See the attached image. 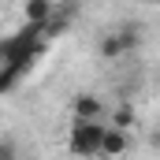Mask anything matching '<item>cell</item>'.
<instances>
[{
    "label": "cell",
    "instance_id": "1",
    "mask_svg": "<svg viewBox=\"0 0 160 160\" xmlns=\"http://www.w3.org/2000/svg\"><path fill=\"white\" fill-rule=\"evenodd\" d=\"M101 138H104V123L101 119H71L67 149L75 157H101Z\"/></svg>",
    "mask_w": 160,
    "mask_h": 160
},
{
    "label": "cell",
    "instance_id": "2",
    "mask_svg": "<svg viewBox=\"0 0 160 160\" xmlns=\"http://www.w3.org/2000/svg\"><path fill=\"white\" fill-rule=\"evenodd\" d=\"M138 45V30H116L101 38V60H119L123 52H130Z\"/></svg>",
    "mask_w": 160,
    "mask_h": 160
},
{
    "label": "cell",
    "instance_id": "3",
    "mask_svg": "<svg viewBox=\"0 0 160 160\" xmlns=\"http://www.w3.org/2000/svg\"><path fill=\"white\" fill-rule=\"evenodd\" d=\"M127 149H130V134H127V130H116V127H104V138H101V157H104V160H119Z\"/></svg>",
    "mask_w": 160,
    "mask_h": 160
},
{
    "label": "cell",
    "instance_id": "4",
    "mask_svg": "<svg viewBox=\"0 0 160 160\" xmlns=\"http://www.w3.org/2000/svg\"><path fill=\"white\" fill-rule=\"evenodd\" d=\"M71 116H75V119H101V116H104V101H101L97 93H78V97L71 101Z\"/></svg>",
    "mask_w": 160,
    "mask_h": 160
},
{
    "label": "cell",
    "instance_id": "5",
    "mask_svg": "<svg viewBox=\"0 0 160 160\" xmlns=\"http://www.w3.org/2000/svg\"><path fill=\"white\" fill-rule=\"evenodd\" d=\"M22 15H26V22L30 26H48L52 22V0H26L22 4Z\"/></svg>",
    "mask_w": 160,
    "mask_h": 160
},
{
    "label": "cell",
    "instance_id": "6",
    "mask_svg": "<svg viewBox=\"0 0 160 160\" xmlns=\"http://www.w3.org/2000/svg\"><path fill=\"white\" fill-rule=\"evenodd\" d=\"M134 123H138L134 104H130V101H123V104H116V112H112V123H108V127H116V130H130Z\"/></svg>",
    "mask_w": 160,
    "mask_h": 160
},
{
    "label": "cell",
    "instance_id": "7",
    "mask_svg": "<svg viewBox=\"0 0 160 160\" xmlns=\"http://www.w3.org/2000/svg\"><path fill=\"white\" fill-rule=\"evenodd\" d=\"M19 78H22V71H19V67H0V97H4V93H11V89L19 86Z\"/></svg>",
    "mask_w": 160,
    "mask_h": 160
},
{
    "label": "cell",
    "instance_id": "8",
    "mask_svg": "<svg viewBox=\"0 0 160 160\" xmlns=\"http://www.w3.org/2000/svg\"><path fill=\"white\" fill-rule=\"evenodd\" d=\"M0 160H19V145L11 138H0Z\"/></svg>",
    "mask_w": 160,
    "mask_h": 160
}]
</instances>
